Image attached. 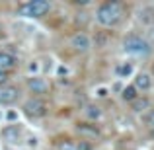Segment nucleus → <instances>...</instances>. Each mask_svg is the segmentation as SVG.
<instances>
[{
  "mask_svg": "<svg viewBox=\"0 0 154 150\" xmlns=\"http://www.w3.org/2000/svg\"><path fill=\"white\" fill-rule=\"evenodd\" d=\"M123 18V6L121 2H103L96 10V22L103 27H113Z\"/></svg>",
  "mask_w": 154,
  "mask_h": 150,
  "instance_id": "f257e3e1",
  "label": "nucleus"
},
{
  "mask_svg": "<svg viewBox=\"0 0 154 150\" xmlns=\"http://www.w3.org/2000/svg\"><path fill=\"white\" fill-rule=\"evenodd\" d=\"M123 51L133 57H146L152 51V45L143 37V35H127L123 39Z\"/></svg>",
  "mask_w": 154,
  "mask_h": 150,
  "instance_id": "f03ea898",
  "label": "nucleus"
},
{
  "mask_svg": "<svg viewBox=\"0 0 154 150\" xmlns=\"http://www.w3.org/2000/svg\"><path fill=\"white\" fill-rule=\"evenodd\" d=\"M51 12V2L47 0H29L18 8V14L23 18H43Z\"/></svg>",
  "mask_w": 154,
  "mask_h": 150,
  "instance_id": "7ed1b4c3",
  "label": "nucleus"
},
{
  "mask_svg": "<svg viewBox=\"0 0 154 150\" xmlns=\"http://www.w3.org/2000/svg\"><path fill=\"white\" fill-rule=\"evenodd\" d=\"M47 109H49V105H47V101L41 99V98H31V99H27L26 103H23V113H26L27 117H33V119L43 117L47 113Z\"/></svg>",
  "mask_w": 154,
  "mask_h": 150,
  "instance_id": "20e7f679",
  "label": "nucleus"
},
{
  "mask_svg": "<svg viewBox=\"0 0 154 150\" xmlns=\"http://www.w3.org/2000/svg\"><path fill=\"white\" fill-rule=\"evenodd\" d=\"M68 45H70V49L74 53H88L92 49V39L88 33H84V31H78V33H74L70 37V41H68Z\"/></svg>",
  "mask_w": 154,
  "mask_h": 150,
  "instance_id": "39448f33",
  "label": "nucleus"
},
{
  "mask_svg": "<svg viewBox=\"0 0 154 150\" xmlns=\"http://www.w3.org/2000/svg\"><path fill=\"white\" fill-rule=\"evenodd\" d=\"M26 88L29 90V94H35V98H39L49 92V82L41 76H29L26 80Z\"/></svg>",
  "mask_w": 154,
  "mask_h": 150,
  "instance_id": "423d86ee",
  "label": "nucleus"
},
{
  "mask_svg": "<svg viewBox=\"0 0 154 150\" xmlns=\"http://www.w3.org/2000/svg\"><path fill=\"white\" fill-rule=\"evenodd\" d=\"M20 98V90L12 84H4L0 86V105H12Z\"/></svg>",
  "mask_w": 154,
  "mask_h": 150,
  "instance_id": "0eeeda50",
  "label": "nucleus"
},
{
  "mask_svg": "<svg viewBox=\"0 0 154 150\" xmlns=\"http://www.w3.org/2000/svg\"><path fill=\"white\" fill-rule=\"evenodd\" d=\"M18 66V57L10 51H0V70L10 72Z\"/></svg>",
  "mask_w": 154,
  "mask_h": 150,
  "instance_id": "6e6552de",
  "label": "nucleus"
},
{
  "mask_svg": "<svg viewBox=\"0 0 154 150\" xmlns=\"http://www.w3.org/2000/svg\"><path fill=\"white\" fill-rule=\"evenodd\" d=\"M0 135H2V139L6 140V142L14 144V142H18L20 136H22V129H20L18 125H10V127H4Z\"/></svg>",
  "mask_w": 154,
  "mask_h": 150,
  "instance_id": "1a4fd4ad",
  "label": "nucleus"
},
{
  "mask_svg": "<svg viewBox=\"0 0 154 150\" xmlns=\"http://www.w3.org/2000/svg\"><path fill=\"white\" fill-rule=\"evenodd\" d=\"M137 20H139L143 26L152 27V26H154V8H150V6L140 8V10L137 12Z\"/></svg>",
  "mask_w": 154,
  "mask_h": 150,
  "instance_id": "9d476101",
  "label": "nucleus"
},
{
  "mask_svg": "<svg viewBox=\"0 0 154 150\" xmlns=\"http://www.w3.org/2000/svg\"><path fill=\"white\" fill-rule=\"evenodd\" d=\"M133 86L137 88V92H146V90H150L152 88V78H150V74H146V72H139V74L135 76V84Z\"/></svg>",
  "mask_w": 154,
  "mask_h": 150,
  "instance_id": "9b49d317",
  "label": "nucleus"
},
{
  "mask_svg": "<svg viewBox=\"0 0 154 150\" xmlns=\"http://www.w3.org/2000/svg\"><path fill=\"white\" fill-rule=\"evenodd\" d=\"M84 117H86L88 121H98L100 117H102V109L94 103H88L86 107H84Z\"/></svg>",
  "mask_w": 154,
  "mask_h": 150,
  "instance_id": "f8f14e48",
  "label": "nucleus"
},
{
  "mask_svg": "<svg viewBox=\"0 0 154 150\" xmlns=\"http://www.w3.org/2000/svg\"><path fill=\"white\" fill-rule=\"evenodd\" d=\"M76 131H78L82 136H88V139H96V136H100V131L96 129V125H78Z\"/></svg>",
  "mask_w": 154,
  "mask_h": 150,
  "instance_id": "ddd939ff",
  "label": "nucleus"
},
{
  "mask_svg": "<svg viewBox=\"0 0 154 150\" xmlns=\"http://www.w3.org/2000/svg\"><path fill=\"white\" fill-rule=\"evenodd\" d=\"M131 107H133L135 113H143V111H146V109L150 107V101L146 98H137L135 101H131Z\"/></svg>",
  "mask_w": 154,
  "mask_h": 150,
  "instance_id": "4468645a",
  "label": "nucleus"
},
{
  "mask_svg": "<svg viewBox=\"0 0 154 150\" xmlns=\"http://www.w3.org/2000/svg\"><path fill=\"white\" fill-rule=\"evenodd\" d=\"M123 99L125 101H135L139 96H137V88L135 86H127V88H123Z\"/></svg>",
  "mask_w": 154,
  "mask_h": 150,
  "instance_id": "2eb2a0df",
  "label": "nucleus"
},
{
  "mask_svg": "<svg viewBox=\"0 0 154 150\" xmlns=\"http://www.w3.org/2000/svg\"><path fill=\"white\" fill-rule=\"evenodd\" d=\"M57 150H76V142H72V140H60L57 144Z\"/></svg>",
  "mask_w": 154,
  "mask_h": 150,
  "instance_id": "dca6fc26",
  "label": "nucleus"
},
{
  "mask_svg": "<svg viewBox=\"0 0 154 150\" xmlns=\"http://www.w3.org/2000/svg\"><path fill=\"white\" fill-rule=\"evenodd\" d=\"M117 74H119V76L131 74V64H121V66H117Z\"/></svg>",
  "mask_w": 154,
  "mask_h": 150,
  "instance_id": "f3484780",
  "label": "nucleus"
},
{
  "mask_svg": "<svg viewBox=\"0 0 154 150\" xmlns=\"http://www.w3.org/2000/svg\"><path fill=\"white\" fill-rule=\"evenodd\" d=\"M144 39H146L150 45H154V26L152 27H146V37H144Z\"/></svg>",
  "mask_w": 154,
  "mask_h": 150,
  "instance_id": "a211bd4d",
  "label": "nucleus"
},
{
  "mask_svg": "<svg viewBox=\"0 0 154 150\" xmlns=\"http://www.w3.org/2000/svg\"><path fill=\"white\" fill-rule=\"evenodd\" d=\"M27 70H29V72H35L33 76H39L37 74V72H39V60H31V64L27 66Z\"/></svg>",
  "mask_w": 154,
  "mask_h": 150,
  "instance_id": "6ab92c4d",
  "label": "nucleus"
},
{
  "mask_svg": "<svg viewBox=\"0 0 154 150\" xmlns=\"http://www.w3.org/2000/svg\"><path fill=\"white\" fill-rule=\"evenodd\" d=\"M76 150H92V144H90V142H84V140H80V142H76Z\"/></svg>",
  "mask_w": 154,
  "mask_h": 150,
  "instance_id": "aec40b11",
  "label": "nucleus"
},
{
  "mask_svg": "<svg viewBox=\"0 0 154 150\" xmlns=\"http://www.w3.org/2000/svg\"><path fill=\"white\" fill-rule=\"evenodd\" d=\"M4 84H8V72L0 70V86H4Z\"/></svg>",
  "mask_w": 154,
  "mask_h": 150,
  "instance_id": "412c9836",
  "label": "nucleus"
},
{
  "mask_svg": "<svg viewBox=\"0 0 154 150\" xmlns=\"http://www.w3.org/2000/svg\"><path fill=\"white\" fill-rule=\"evenodd\" d=\"M146 123H148V127H150V129H154V111H150V113H148V117H146Z\"/></svg>",
  "mask_w": 154,
  "mask_h": 150,
  "instance_id": "4be33fe9",
  "label": "nucleus"
},
{
  "mask_svg": "<svg viewBox=\"0 0 154 150\" xmlns=\"http://www.w3.org/2000/svg\"><path fill=\"white\" fill-rule=\"evenodd\" d=\"M98 96H100V98H105V96H107V90H105V88H100V90H98Z\"/></svg>",
  "mask_w": 154,
  "mask_h": 150,
  "instance_id": "5701e85b",
  "label": "nucleus"
},
{
  "mask_svg": "<svg viewBox=\"0 0 154 150\" xmlns=\"http://www.w3.org/2000/svg\"><path fill=\"white\" fill-rule=\"evenodd\" d=\"M8 119H18V113H16V111H10V113H8Z\"/></svg>",
  "mask_w": 154,
  "mask_h": 150,
  "instance_id": "b1692460",
  "label": "nucleus"
},
{
  "mask_svg": "<svg viewBox=\"0 0 154 150\" xmlns=\"http://www.w3.org/2000/svg\"><path fill=\"white\" fill-rule=\"evenodd\" d=\"M4 35V27H2V23H0V37Z\"/></svg>",
  "mask_w": 154,
  "mask_h": 150,
  "instance_id": "393cba45",
  "label": "nucleus"
},
{
  "mask_svg": "<svg viewBox=\"0 0 154 150\" xmlns=\"http://www.w3.org/2000/svg\"><path fill=\"white\" fill-rule=\"evenodd\" d=\"M150 139L154 140V129H150Z\"/></svg>",
  "mask_w": 154,
  "mask_h": 150,
  "instance_id": "a878e982",
  "label": "nucleus"
},
{
  "mask_svg": "<svg viewBox=\"0 0 154 150\" xmlns=\"http://www.w3.org/2000/svg\"><path fill=\"white\" fill-rule=\"evenodd\" d=\"M152 72H154V68H152Z\"/></svg>",
  "mask_w": 154,
  "mask_h": 150,
  "instance_id": "bb28decb",
  "label": "nucleus"
}]
</instances>
